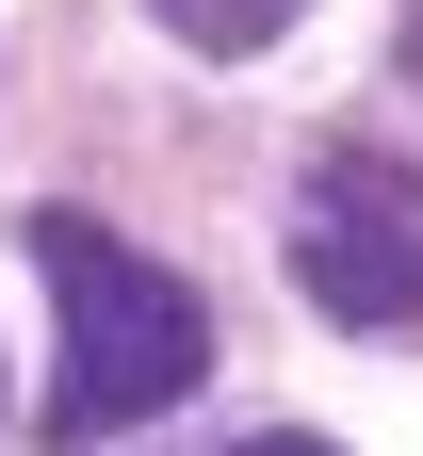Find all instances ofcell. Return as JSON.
Listing matches in <instances>:
<instances>
[{
	"label": "cell",
	"instance_id": "6da1fadb",
	"mask_svg": "<svg viewBox=\"0 0 423 456\" xmlns=\"http://www.w3.org/2000/svg\"><path fill=\"white\" fill-rule=\"evenodd\" d=\"M33 261L49 294H66V359H49V440H131L147 408H179V391L212 375V310L179 294V277L147 245H114V228L82 212H33Z\"/></svg>",
	"mask_w": 423,
	"mask_h": 456
},
{
	"label": "cell",
	"instance_id": "7a4b0ae2",
	"mask_svg": "<svg viewBox=\"0 0 423 456\" xmlns=\"http://www.w3.org/2000/svg\"><path fill=\"white\" fill-rule=\"evenodd\" d=\"M293 294L326 326H423V163H391V147H326L310 163Z\"/></svg>",
	"mask_w": 423,
	"mask_h": 456
},
{
	"label": "cell",
	"instance_id": "3957f363",
	"mask_svg": "<svg viewBox=\"0 0 423 456\" xmlns=\"http://www.w3.org/2000/svg\"><path fill=\"white\" fill-rule=\"evenodd\" d=\"M147 17H163L179 49H212V66H228V49H277L293 17H310V0H147Z\"/></svg>",
	"mask_w": 423,
	"mask_h": 456
},
{
	"label": "cell",
	"instance_id": "277c9868",
	"mask_svg": "<svg viewBox=\"0 0 423 456\" xmlns=\"http://www.w3.org/2000/svg\"><path fill=\"white\" fill-rule=\"evenodd\" d=\"M228 456H342V440H310V424H261V440H228Z\"/></svg>",
	"mask_w": 423,
	"mask_h": 456
}]
</instances>
